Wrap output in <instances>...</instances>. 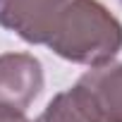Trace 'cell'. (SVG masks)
Returning <instances> with one entry per match:
<instances>
[{"instance_id":"obj_7","label":"cell","mask_w":122,"mask_h":122,"mask_svg":"<svg viewBox=\"0 0 122 122\" xmlns=\"http://www.w3.org/2000/svg\"><path fill=\"white\" fill-rule=\"evenodd\" d=\"M0 3H3V0H0Z\"/></svg>"},{"instance_id":"obj_1","label":"cell","mask_w":122,"mask_h":122,"mask_svg":"<svg viewBox=\"0 0 122 122\" xmlns=\"http://www.w3.org/2000/svg\"><path fill=\"white\" fill-rule=\"evenodd\" d=\"M46 46L70 62L101 67L122 50V24L98 0H67Z\"/></svg>"},{"instance_id":"obj_4","label":"cell","mask_w":122,"mask_h":122,"mask_svg":"<svg viewBox=\"0 0 122 122\" xmlns=\"http://www.w3.org/2000/svg\"><path fill=\"white\" fill-rule=\"evenodd\" d=\"M65 5L67 0H3L0 26L26 43H46Z\"/></svg>"},{"instance_id":"obj_5","label":"cell","mask_w":122,"mask_h":122,"mask_svg":"<svg viewBox=\"0 0 122 122\" xmlns=\"http://www.w3.org/2000/svg\"><path fill=\"white\" fill-rule=\"evenodd\" d=\"M34 122H93V120L70 89L57 93Z\"/></svg>"},{"instance_id":"obj_2","label":"cell","mask_w":122,"mask_h":122,"mask_svg":"<svg viewBox=\"0 0 122 122\" xmlns=\"http://www.w3.org/2000/svg\"><path fill=\"white\" fill-rule=\"evenodd\" d=\"M72 93L93 122H122V62H108L81 74Z\"/></svg>"},{"instance_id":"obj_6","label":"cell","mask_w":122,"mask_h":122,"mask_svg":"<svg viewBox=\"0 0 122 122\" xmlns=\"http://www.w3.org/2000/svg\"><path fill=\"white\" fill-rule=\"evenodd\" d=\"M0 122H29L22 112H12V110H5L0 108Z\"/></svg>"},{"instance_id":"obj_3","label":"cell","mask_w":122,"mask_h":122,"mask_svg":"<svg viewBox=\"0 0 122 122\" xmlns=\"http://www.w3.org/2000/svg\"><path fill=\"white\" fill-rule=\"evenodd\" d=\"M43 89V67L29 53L0 55V108L26 112Z\"/></svg>"}]
</instances>
